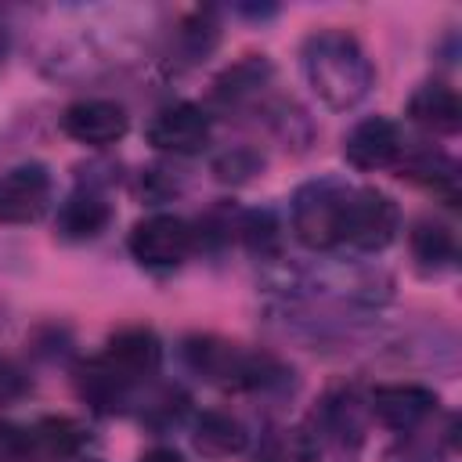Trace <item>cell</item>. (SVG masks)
<instances>
[{
    "mask_svg": "<svg viewBox=\"0 0 462 462\" xmlns=\"http://www.w3.org/2000/svg\"><path fill=\"white\" fill-rule=\"evenodd\" d=\"M303 72L310 90L328 105V108H354L368 97L375 83V69L357 43L354 32L346 29H321L307 36L303 43Z\"/></svg>",
    "mask_w": 462,
    "mask_h": 462,
    "instance_id": "cell-1",
    "label": "cell"
},
{
    "mask_svg": "<svg viewBox=\"0 0 462 462\" xmlns=\"http://www.w3.org/2000/svg\"><path fill=\"white\" fill-rule=\"evenodd\" d=\"M184 357L199 375L227 390H256L278 375V365L267 354L249 350L242 343L217 339V336H191L184 343Z\"/></svg>",
    "mask_w": 462,
    "mask_h": 462,
    "instance_id": "cell-2",
    "label": "cell"
},
{
    "mask_svg": "<svg viewBox=\"0 0 462 462\" xmlns=\"http://www.w3.org/2000/svg\"><path fill=\"white\" fill-rule=\"evenodd\" d=\"M350 188L343 180L321 177L292 195V231L307 249H332L343 242Z\"/></svg>",
    "mask_w": 462,
    "mask_h": 462,
    "instance_id": "cell-3",
    "label": "cell"
},
{
    "mask_svg": "<svg viewBox=\"0 0 462 462\" xmlns=\"http://www.w3.org/2000/svg\"><path fill=\"white\" fill-rule=\"evenodd\" d=\"M126 245L141 267L166 271V267H177L188 260V253L195 249V231L188 220H180L173 213H155V217H144L134 224Z\"/></svg>",
    "mask_w": 462,
    "mask_h": 462,
    "instance_id": "cell-4",
    "label": "cell"
},
{
    "mask_svg": "<svg viewBox=\"0 0 462 462\" xmlns=\"http://www.w3.org/2000/svg\"><path fill=\"white\" fill-rule=\"evenodd\" d=\"M397 224H401V209L390 195H383L375 188H350L343 242L375 253V249H386L393 242Z\"/></svg>",
    "mask_w": 462,
    "mask_h": 462,
    "instance_id": "cell-5",
    "label": "cell"
},
{
    "mask_svg": "<svg viewBox=\"0 0 462 462\" xmlns=\"http://www.w3.org/2000/svg\"><path fill=\"white\" fill-rule=\"evenodd\" d=\"M159 361H162V346H159V336L152 332V328H119L112 339H108V346H105V354L97 357V365L126 390V386H134V383H141V379H148V375H155V368H159Z\"/></svg>",
    "mask_w": 462,
    "mask_h": 462,
    "instance_id": "cell-6",
    "label": "cell"
},
{
    "mask_svg": "<svg viewBox=\"0 0 462 462\" xmlns=\"http://www.w3.org/2000/svg\"><path fill=\"white\" fill-rule=\"evenodd\" d=\"M51 206V173L40 162H22L0 177V224H32Z\"/></svg>",
    "mask_w": 462,
    "mask_h": 462,
    "instance_id": "cell-7",
    "label": "cell"
},
{
    "mask_svg": "<svg viewBox=\"0 0 462 462\" xmlns=\"http://www.w3.org/2000/svg\"><path fill=\"white\" fill-rule=\"evenodd\" d=\"M130 126V116L123 105L108 101V97H83V101H72L65 112H61V130L79 141V144H90V148H105V144H116Z\"/></svg>",
    "mask_w": 462,
    "mask_h": 462,
    "instance_id": "cell-8",
    "label": "cell"
},
{
    "mask_svg": "<svg viewBox=\"0 0 462 462\" xmlns=\"http://www.w3.org/2000/svg\"><path fill=\"white\" fill-rule=\"evenodd\" d=\"M209 141V116L191 101H173L148 123V144L173 155H191Z\"/></svg>",
    "mask_w": 462,
    "mask_h": 462,
    "instance_id": "cell-9",
    "label": "cell"
},
{
    "mask_svg": "<svg viewBox=\"0 0 462 462\" xmlns=\"http://www.w3.org/2000/svg\"><path fill=\"white\" fill-rule=\"evenodd\" d=\"M404 155V141H401V130L393 119L386 116H372V119H361L346 141H343V159L354 166V170H386L393 162H401Z\"/></svg>",
    "mask_w": 462,
    "mask_h": 462,
    "instance_id": "cell-10",
    "label": "cell"
},
{
    "mask_svg": "<svg viewBox=\"0 0 462 462\" xmlns=\"http://www.w3.org/2000/svg\"><path fill=\"white\" fill-rule=\"evenodd\" d=\"M368 408L383 426L408 433L437 411V393L419 386V383H386V386L372 390Z\"/></svg>",
    "mask_w": 462,
    "mask_h": 462,
    "instance_id": "cell-11",
    "label": "cell"
},
{
    "mask_svg": "<svg viewBox=\"0 0 462 462\" xmlns=\"http://www.w3.org/2000/svg\"><path fill=\"white\" fill-rule=\"evenodd\" d=\"M79 448H83V430L65 415H47L25 426L29 462H65V458H76Z\"/></svg>",
    "mask_w": 462,
    "mask_h": 462,
    "instance_id": "cell-12",
    "label": "cell"
},
{
    "mask_svg": "<svg viewBox=\"0 0 462 462\" xmlns=\"http://www.w3.org/2000/svg\"><path fill=\"white\" fill-rule=\"evenodd\" d=\"M408 119L430 134H455L462 126V101L448 83H422L408 97Z\"/></svg>",
    "mask_w": 462,
    "mask_h": 462,
    "instance_id": "cell-13",
    "label": "cell"
},
{
    "mask_svg": "<svg viewBox=\"0 0 462 462\" xmlns=\"http://www.w3.org/2000/svg\"><path fill=\"white\" fill-rule=\"evenodd\" d=\"M112 220V206L97 195V191H76L65 199L61 213H58V231L72 242H83V238H94L108 227Z\"/></svg>",
    "mask_w": 462,
    "mask_h": 462,
    "instance_id": "cell-14",
    "label": "cell"
},
{
    "mask_svg": "<svg viewBox=\"0 0 462 462\" xmlns=\"http://www.w3.org/2000/svg\"><path fill=\"white\" fill-rule=\"evenodd\" d=\"M249 444L245 426L227 411H202L195 422V448L206 458H231Z\"/></svg>",
    "mask_w": 462,
    "mask_h": 462,
    "instance_id": "cell-15",
    "label": "cell"
},
{
    "mask_svg": "<svg viewBox=\"0 0 462 462\" xmlns=\"http://www.w3.org/2000/svg\"><path fill=\"white\" fill-rule=\"evenodd\" d=\"M408 245H411V256L419 260V267L426 271H444L455 263V235L448 224L440 220H419L408 235Z\"/></svg>",
    "mask_w": 462,
    "mask_h": 462,
    "instance_id": "cell-16",
    "label": "cell"
},
{
    "mask_svg": "<svg viewBox=\"0 0 462 462\" xmlns=\"http://www.w3.org/2000/svg\"><path fill=\"white\" fill-rule=\"evenodd\" d=\"M401 177H411V180H419V184H430L433 191H440V195H448V199L458 195V170H455V162H451L448 155H440V152H419V155L404 159V173H401Z\"/></svg>",
    "mask_w": 462,
    "mask_h": 462,
    "instance_id": "cell-17",
    "label": "cell"
},
{
    "mask_svg": "<svg viewBox=\"0 0 462 462\" xmlns=\"http://www.w3.org/2000/svg\"><path fill=\"white\" fill-rule=\"evenodd\" d=\"M267 72H271V65H267L263 58L249 54L245 61H238L235 69H227V72L217 79V94H220V97H231V101H238V97L253 94V90L263 83V76H267Z\"/></svg>",
    "mask_w": 462,
    "mask_h": 462,
    "instance_id": "cell-18",
    "label": "cell"
},
{
    "mask_svg": "<svg viewBox=\"0 0 462 462\" xmlns=\"http://www.w3.org/2000/svg\"><path fill=\"white\" fill-rule=\"evenodd\" d=\"M263 462H318V448H314V440H310L307 433L289 430V433H282V437L267 448Z\"/></svg>",
    "mask_w": 462,
    "mask_h": 462,
    "instance_id": "cell-19",
    "label": "cell"
},
{
    "mask_svg": "<svg viewBox=\"0 0 462 462\" xmlns=\"http://www.w3.org/2000/svg\"><path fill=\"white\" fill-rule=\"evenodd\" d=\"M242 235H245V242H249L256 253H267V249L278 245V224H274L271 213H253V217H245Z\"/></svg>",
    "mask_w": 462,
    "mask_h": 462,
    "instance_id": "cell-20",
    "label": "cell"
},
{
    "mask_svg": "<svg viewBox=\"0 0 462 462\" xmlns=\"http://www.w3.org/2000/svg\"><path fill=\"white\" fill-rule=\"evenodd\" d=\"M0 462H29L25 458V426L0 422Z\"/></svg>",
    "mask_w": 462,
    "mask_h": 462,
    "instance_id": "cell-21",
    "label": "cell"
},
{
    "mask_svg": "<svg viewBox=\"0 0 462 462\" xmlns=\"http://www.w3.org/2000/svg\"><path fill=\"white\" fill-rule=\"evenodd\" d=\"M22 390H25L22 372H18L14 365L0 361V401H4V397H14V393H22Z\"/></svg>",
    "mask_w": 462,
    "mask_h": 462,
    "instance_id": "cell-22",
    "label": "cell"
},
{
    "mask_svg": "<svg viewBox=\"0 0 462 462\" xmlns=\"http://www.w3.org/2000/svg\"><path fill=\"white\" fill-rule=\"evenodd\" d=\"M141 462H184V458L173 448H152V451L141 455Z\"/></svg>",
    "mask_w": 462,
    "mask_h": 462,
    "instance_id": "cell-23",
    "label": "cell"
}]
</instances>
